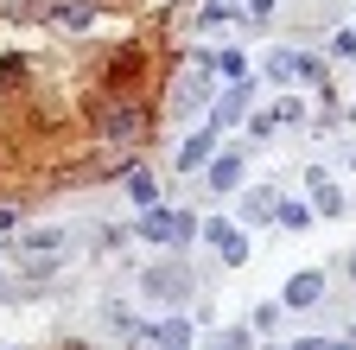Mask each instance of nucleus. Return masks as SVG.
Masks as SVG:
<instances>
[{
	"label": "nucleus",
	"instance_id": "5701e85b",
	"mask_svg": "<svg viewBox=\"0 0 356 350\" xmlns=\"http://www.w3.org/2000/svg\"><path fill=\"white\" fill-rule=\"evenodd\" d=\"M280 312H286V299H261L248 325H254V331H274V325H280Z\"/></svg>",
	"mask_w": 356,
	"mask_h": 350
},
{
	"label": "nucleus",
	"instance_id": "c85d7f7f",
	"mask_svg": "<svg viewBox=\"0 0 356 350\" xmlns=\"http://www.w3.org/2000/svg\"><path fill=\"white\" fill-rule=\"evenodd\" d=\"M331 58H356V32H337L331 38Z\"/></svg>",
	"mask_w": 356,
	"mask_h": 350
},
{
	"label": "nucleus",
	"instance_id": "bb28decb",
	"mask_svg": "<svg viewBox=\"0 0 356 350\" xmlns=\"http://www.w3.org/2000/svg\"><path fill=\"white\" fill-rule=\"evenodd\" d=\"M26 83V58H0V90H19Z\"/></svg>",
	"mask_w": 356,
	"mask_h": 350
},
{
	"label": "nucleus",
	"instance_id": "dca6fc26",
	"mask_svg": "<svg viewBox=\"0 0 356 350\" xmlns=\"http://www.w3.org/2000/svg\"><path fill=\"white\" fill-rule=\"evenodd\" d=\"M261 77H267V83H293V77H299V51H286V45H274V51H267V58H261Z\"/></svg>",
	"mask_w": 356,
	"mask_h": 350
},
{
	"label": "nucleus",
	"instance_id": "7ed1b4c3",
	"mask_svg": "<svg viewBox=\"0 0 356 350\" xmlns=\"http://www.w3.org/2000/svg\"><path fill=\"white\" fill-rule=\"evenodd\" d=\"M210 70H216V58H210V51H191V70L172 83V109H178V115H197V109L210 102Z\"/></svg>",
	"mask_w": 356,
	"mask_h": 350
},
{
	"label": "nucleus",
	"instance_id": "f3484780",
	"mask_svg": "<svg viewBox=\"0 0 356 350\" xmlns=\"http://www.w3.org/2000/svg\"><path fill=\"white\" fill-rule=\"evenodd\" d=\"M229 19H242V13H236V0H210V7H197L191 26H197V32H222Z\"/></svg>",
	"mask_w": 356,
	"mask_h": 350
},
{
	"label": "nucleus",
	"instance_id": "4be33fe9",
	"mask_svg": "<svg viewBox=\"0 0 356 350\" xmlns=\"http://www.w3.org/2000/svg\"><path fill=\"white\" fill-rule=\"evenodd\" d=\"M127 198L147 210V204H153V172H140V166H134V172H127Z\"/></svg>",
	"mask_w": 356,
	"mask_h": 350
},
{
	"label": "nucleus",
	"instance_id": "393cba45",
	"mask_svg": "<svg viewBox=\"0 0 356 350\" xmlns=\"http://www.w3.org/2000/svg\"><path fill=\"white\" fill-rule=\"evenodd\" d=\"M299 83H331V64L312 58V51H299Z\"/></svg>",
	"mask_w": 356,
	"mask_h": 350
},
{
	"label": "nucleus",
	"instance_id": "2f4dec72",
	"mask_svg": "<svg viewBox=\"0 0 356 350\" xmlns=\"http://www.w3.org/2000/svg\"><path fill=\"white\" fill-rule=\"evenodd\" d=\"M58 350H83V344H58Z\"/></svg>",
	"mask_w": 356,
	"mask_h": 350
},
{
	"label": "nucleus",
	"instance_id": "aec40b11",
	"mask_svg": "<svg viewBox=\"0 0 356 350\" xmlns=\"http://www.w3.org/2000/svg\"><path fill=\"white\" fill-rule=\"evenodd\" d=\"M216 77H222V83H242V77H254V70H248L242 51H216Z\"/></svg>",
	"mask_w": 356,
	"mask_h": 350
},
{
	"label": "nucleus",
	"instance_id": "f03ea898",
	"mask_svg": "<svg viewBox=\"0 0 356 350\" xmlns=\"http://www.w3.org/2000/svg\"><path fill=\"white\" fill-rule=\"evenodd\" d=\"M140 293L159 305H185L197 293V274H191V261H153V268H140Z\"/></svg>",
	"mask_w": 356,
	"mask_h": 350
},
{
	"label": "nucleus",
	"instance_id": "2eb2a0df",
	"mask_svg": "<svg viewBox=\"0 0 356 350\" xmlns=\"http://www.w3.org/2000/svg\"><path fill=\"white\" fill-rule=\"evenodd\" d=\"M312 216H318V210H312L305 198H280V210H274V223H280L286 236H299V230H312Z\"/></svg>",
	"mask_w": 356,
	"mask_h": 350
},
{
	"label": "nucleus",
	"instance_id": "39448f33",
	"mask_svg": "<svg viewBox=\"0 0 356 350\" xmlns=\"http://www.w3.org/2000/svg\"><path fill=\"white\" fill-rule=\"evenodd\" d=\"M248 109H254V77L229 83V90L210 102V121H216V127H242V121H248Z\"/></svg>",
	"mask_w": 356,
	"mask_h": 350
},
{
	"label": "nucleus",
	"instance_id": "9d476101",
	"mask_svg": "<svg viewBox=\"0 0 356 350\" xmlns=\"http://www.w3.org/2000/svg\"><path fill=\"white\" fill-rule=\"evenodd\" d=\"M216 134H222V127H216V121H204L197 134H185V141H178V172H197V166H210Z\"/></svg>",
	"mask_w": 356,
	"mask_h": 350
},
{
	"label": "nucleus",
	"instance_id": "6ab92c4d",
	"mask_svg": "<svg viewBox=\"0 0 356 350\" xmlns=\"http://www.w3.org/2000/svg\"><path fill=\"white\" fill-rule=\"evenodd\" d=\"M210 350H254V325H229V331H210Z\"/></svg>",
	"mask_w": 356,
	"mask_h": 350
},
{
	"label": "nucleus",
	"instance_id": "cd10ccee",
	"mask_svg": "<svg viewBox=\"0 0 356 350\" xmlns=\"http://www.w3.org/2000/svg\"><path fill=\"white\" fill-rule=\"evenodd\" d=\"M274 109H280V121H286V127H299V121H305V102H299V96H280Z\"/></svg>",
	"mask_w": 356,
	"mask_h": 350
},
{
	"label": "nucleus",
	"instance_id": "f8f14e48",
	"mask_svg": "<svg viewBox=\"0 0 356 350\" xmlns=\"http://www.w3.org/2000/svg\"><path fill=\"white\" fill-rule=\"evenodd\" d=\"M305 185H312V210H318V216H343V210H350L343 191L331 185V172H325V166H305Z\"/></svg>",
	"mask_w": 356,
	"mask_h": 350
},
{
	"label": "nucleus",
	"instance_id": "0eeeda50",
	"mask_svg": "<svg viewBox=\"0 0 356 350\" xmlns=\"http://www.w3.org/2000/svg\"><path fill=\"white\" fill-rule=\"evenodd\" d=\"M204 236H210V248L229 261V268H242V261H248V236L229 223V216H204Z\"/></svg>",
	"mask_w": 356,
	"mask_h": 350
},
{
	"label": "nucleus",
	"instance_id": "b1692460",
	"mask_svg": "<svg viewBox=\"0 0 356 350\" xmlns=\"http://www.w3.org/2000/svg\"><path fill=\"white\" fill-rule=\"evenodd\" d=\"M134 77H140V58H134V51H121V58H115V70H108V83H115V90H127Z\"/></svg>",
	"mask_w": 356,
	"mask_h": 350
},
{
	"label": "nucleus",
	"instance_id": "20e7f679",
	"mask_svg": "<svg viewBox=\"0 0 356 350\" xmlns=\"http://www.w3.org/2000/svg\"><path fill=\"white\" fill-rule=\"evenodd\" d=\"M140 337H147V344H159V350H191V344H197V325H191V319L178 312V305H172L165 319L140 325Z\"/></svg>",
	"mask_w": 356,
	"mask_h": 350
},
{
	"label": "nucleus",
	"instance_id": "423d86ee",
	"mask_svg": "<svg viewBox=\"0 0 356 350\" xmlns=\"http://www.w3.org/2000/svg\"><path fill=\"white\" fill-rule=\"evenodd\" d=\"M89 115H96V134L102 141H121V134H134V127H140V109H134V102H89Z\"/></svg>",
	"mask_w": 356,
	"mask_h": 350
},
{
	"label": "nucleus",
	"instance_id": "a211bd4d",
	"mask_svg": "<svg viewBox=\"0 0 356 350\" xmlns=\"http://www.w3.org/2000/svg\"><path fill=\"white\" fill-rule=\"evenodd\" d=\"M274 210H280L274 191H248V198H242V216H248V223H274Z\"/></svg>",
	"mask_w": 356,
	"mask_h": 350
},
{
	"label": "nucleus",
	"instance_id": "f257e3e1",
	"mask_svg": "<svg viewBox=\"0 0 356 350\" xmlns=\"http://www.w3.org/2000/svg\"><path fill=\"white\" fill-rule=\"evenodd\" d=\"M197 230L204 223H197L191 210H159V204H147L140 223H134V236H140V242H159V248H191Z\"/></svg>",
	"mask_w": 356,
	"mask_h": 350
},
{
	"label": "nucleus",
	"instance_id": "72a5a7b5",
	"mask_svg": "<svg viewBox=\"0 0 356 350\" xmlns=\"http://www.w3.org/2000/svg\"><path fill=\"white\" fill-rule=\"evenodd\" d=\"M236 7H242V0H236Z\"/></svg>",
	"mask_w": 356,
	"mask_h": 350
},
{
	"label": "nucleus",
	"instance_id": "a878e982",
	"mask_svg": "<svg viewBox=\"0 0 356 350\" xmlns=\"http://www.w3.org/2000/svg\"><path fill=\"white\" fill-rule=\"evenodd\" d=\"M286 350H356V337H299Z\"/></svg>",
	"mask_w": 356,
	"mask_h": 350
},
{
	"label": "nucleus",
	"instance_id": "7c9ffc66",
	"mask_svg": "<svg viewBox=\"0 0 356 350\" xmlns=\"http://www.w3.org/2000/svg\"><path fill=\"white\" fill-rule=\"evenodd\" d=\"M343 280H350V287H356V255H350V261H343Z\"/></svg>",
	"mask_w": 356,
	"mask_h": 350
},
{
	"label": "nucleus",
	"instance_id": "c756f323",
	"mask_svg": "<svg viewBox=\"0 0 356 350\" xmlns=\"http://www.w3.org/2000/svg\"><path fill=\"white\" fill-rule=\"evenodd\" d=\"M0 236H19V210L13 204H0Z\"/></svg>",
	"mask_w": 356,
	"mask_h": 350
},
{
	"label": "nucleus",
	"instance_id": "4468645a",
	"mask_svg": "<svg viewBox=\"0 0 356 350\" xmlns=\"http://www.w3.org/2000/svg\"><path fill=\"white\" fill-rule=\"evenodd\" d=\"M70 248V230H58V223H44V230H26L19 236V255H64Z\"/></svg>",
	"mask_w": 356,
	"mask_h": 350
},
{
	"label": "nucleus",
	"instance_id": "9b49d317",
	"mask_svg": "<svg viewBox=\"0 0 356 350\" xmlns=\"http://www.w3.org/2000/svg\"><path fill=\"white\" fill-rule=\"evenodd\" d=\"M96 19H102L96 0H51V26H58V32H89Z\"/></svg>",
	"mask_w": 356,
	"mask_h": 350
},
{
	"label": "nucleus",
	"instance_id": "412c9836",
	"mask_svg": "<svg viewBox=\"0 0 356 350\" xmlns=\"http://www.w3.org/2000/svg\"><path fill=\"white\" fill-rule=\"evenodd\" d=\"M280 127H286V121H280V109H261V115L248 121V141H274Z\"/></svg>",
	"mask_w": 356,
	"mask_h": 350
},
{
	"label": "nucleus",
	"instance_id": "473e14b6",
	"mask_svg": "<svg viewBox=\"0 0 356 350\" xmlns=\"http://www.w3.org/2000/svg\"><path fill=\"white\" fill-rule=\"evenodd\" d=\"M350 166H356V153H350Z\"/></svg>",
	"mask_w": 356,
	"mask_h": 350
},
{
	"label": "nucleus",
	"instance_id": "1a4fd4ad",
	"mask_svg": "<svg viewBox=\"0 0 356 350\" xmlns=\"http://www.w3.org/2000/svg\"><path fill=\"white\" fill-rule=\"evenodd\" d=\"M242 172H248V159H242V147H236V153H210V166H204V185H210L216 198H229V191L242 185Z\"/></svg>",
	"mask_w": 356,
	"mask_h": 350
},
{
	"label": "nucleus",
	"instance_id": "6e6552de",
	"mask_svg": "<svg viewBox=\"0 0 356 350\" xmlns=\"http://www.w3.org/2000/svg\"><path fill=\"white\" fill-rule=\"evenodd\" d=\"M280 299H286V312H312V305L325 299V268H299V274L280 287Z\"/></svg>",
	"mask_w": 356,
	"mask_h": 350
},
{
	"label": "nucleus",
	"instance_id": "ddd939ff",
	"mask_svg": "<svg viewBox=\"0 0 356 350\" xmlns=\"http://www.w3.org/2000/svg\"><path fill=\"white\" fill-rule=\"evenodd\" d=\"M102 331H108L115 344L140 337V319H134V305H127V299H102Z\"/></svg>",
	"mask_w": 356,
	"mask_h": 350
}]
</instances>
